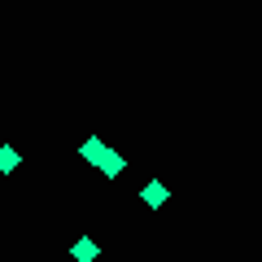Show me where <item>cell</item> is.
I'll list each match as a JSON object with an SVG mask.
<instances>
[{
  "mask_svg": "<svg viewBox=\"0 0 262 262\" xmlns=\"http://www.w3.org/2000/svg\"><path fill=\"white\" fill-rule=\"evenodd\" d=\"M70 258H75V262H96V258H101V245H96L92 236H79V241L70 245Z\"/></svg>",
  "mask_w": 262,
  "mask_h": 262,
  "instance_id": "cell-3",
  "label": "cell"
},
{
  "mask_svg": "<svg viewBox=\"0 0 262 262\" xmlns=\"http://www.w3.org/2000/svg\"><path fill=\"white\" fill-rule=\"evenodd\" d=\"M18 166H22V153L5 144V149H0V170H5V175H13V170H18Z\"/></svg>",
  "mask_w": 262,
  "mask_h": 262,
  "instance_id": "cell-5",
  "label": "cell"
},
{
  "mask_svg": "<svg viewBox=\"0 0 262 262\" xmlns=\"http://www.w3.org/2000/svg\"><path fill=\"white\" fill-rule=\"evenodd\" d=\"M140 201H144V206H149V210H162V206H166V201H170V188L162 184V179H149V184L140 188Z\"/></svg>",
  "mask_w": 262,
  "mask_h": 262,
  "instance_id": "cell-1",
  "label": "cell"
},
{
  "mask_svg": "<svg viewBox=\"0 0 262 262\" xmlns=\"http://www.w3.org/2000/svg\"><path fill=\"white\" fill-rule=\"evenodd\" d=\"M105 149H110V144H105L101 136H88V140L79 144V162H83V166H101V158H105Z\"/></svg>",
  "mask_w": 262,
  "mask_h": 262,
  "instance_id": "cell-2",
  "label": "cell"
},
{
  "mask_svg": "<svg viewBox=\"0 0 262 262\" xmlns=\"http://www.w3.org/2000/svg\"><path fill=\"white\" fill-rule=\"evenodd\" d=\"M96 170H101V175H110V179H118L122 170H127V158H122L118 149H105V158H101V166H96Z\"/></svg>",
  "mask_w": 262,
  "mask_h": 262,
  "instance_id": "cell-4",
  "label": "cell"
}]
</instances>
